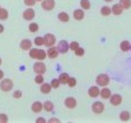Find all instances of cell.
<instances>
[{"instance_id": "obj_1", "label": "cell", "mask_w": 131, "mask_h": 123, "mask_svg": "<svg viewBox=\"0 0 131 123\" xmlns=\"http://www.w3.org/2000/svg\"><path fill=\"white\" fill-rule=\"evenodd\" d=\"M14 87V83L12 80L9 78H2L0 82V90L2 92H9L10 90H13Z\"/></svg>"}, {"instance_id": "obj_2", "label": "cell", "mask_w": 131, "mask_h": 123, "mask_svg": "<svg viewBox=\"0 0 131 123\" xmlns=\"http://www.w3.org/2000/svg\"><path fill=\"white\" fill-rule=\"evenodd\" d=\"M95 82H97V84L99 85V86H107V85L109 84V82H111V80H109L108 75H106V74H100V75L97 76Z\"/></svg>"}, {"instance_id": "obj_3", "label": "cell", "mask_w": 131, "mask_h": 123, "mask_svg": "<svg viewBox=\"0 0 131 123\" xmlns=\"http://www.w3.org/2000/svg\"><path fill=\"white\" fill-rule=\"evenodd\" d=\"M55 36L52 33H46L44 36V45H46L47 47H51V46H54L55 44Z\"/></svg>"}, {"instance_id": "obj_4", "label": "cell", "mask_w": 131, "mask_h": 123, "mask_svg": "<svg viewBox=\"0 0 131 123\" xmlns=\"http://www.w3.org/2000/svg\"><path fill=\"white\" fill-rule=\"evenodd\" d=\"M34 71L36 74H41V75H44V74L46 73V66L44 62L39 61V62H36V63L34 64Z\"/></svg>"}, {"instance_id": "obj_5", "label": "cell", "mask_w": 131, "mask_h": 123, "mask_svg": "<svg viewBox=\"0 0 131 123\" xmlns=\"http://www.w3.org/2000/svg\"><path fill=\"white\" fill-rule=\"evenodd\" d=\"M58 51L61 54H66V53L69 51V44L67 40H60L58 44Z\"/></svg>"}, {"instance_id": "obj_6", "label": "cell", "mask_w": 131, "mask_h": 123, "mask_svg": "<svg viewBox=\"0 0 131 123\" xmlns=\"http://www.w3.org/2000/svg\"><path fill=\"white\" fill-rule=\"evenodd\" d=\"M104 110H105V105L101 101H95L92 105V112L95 113V114H101Z\"/></svg>"}, {"instance_id": "obj_7", "label": "cell", "mask_w": 131, "mask_h": 123, "mask_svg": "<svg viewBox=\"0 0 131 123\" xmlns=\"http://www.w3.org/2000/svg\"><path fill=\"white\" fill-rule=\"evenodd\" d=\"M55 7V1L54 0H43L41 1V8L44 10H52Z\"/></svg>"}, {"instance_id": "obj_8", "label": "cell", "mask_w": 131, "mask_h": 123, "mask_svg": "<svg viewBox=\"0 0 131 123\" xmlns=\"http://www.w3.org/2000/svg\"><path fill=\"white\" fill-rule=\"evenodd\" d=\"M109 101H111V104L113 106H118L122 103V96H120V94H117V93L112 94V96L109 97Z\"/></svg>"}, {"instance_id": "obj_9", "label": "cell", "mask_w": 131, "mask_h": 123, "mask_svg": "<svg viewBox=\"0 0 131 123\" xmlns=\"http://www.w3.org/2000/svg\"><path fill=\"white\" fill-rule=\"evenodd\" d=\"M64 105H66V107L69 108V109H74L77 106V101H76V99L72 98V97H68L64 100Z\"/></svg>"}, {"instance_id": "obj_10", "label": "cell", "mask_w": 131, "mask_h": 123, "mask_svg": "<svg viewBox=\"0 0 131 123\" xmlns=\"http://www.w3.org/2000/svg\"><path fill=\"white\" fill-rule=\"evenodd\" d=\"M35 15H36V14H35V10L32 8H28V9H25V10L23 12V18L27 20V21L34 20Z\"/></svg>"}, {"instance_id": "obj_11", "label": "cell", "mask_w": 131, "mask_h": 123, "mask_svg": "<svg viewBox=\"0 0 131 123\" xmlns=\"http://www.w3.org/2000/svg\"><path fill=\"white\" fill-rule=\"evenodd\" d=\"M47 57L51 58V59H57L58 55H59V51H58V47H54V46H51L47 50Z\"/></svg>"}, {"instance_id": "obj_12", "label": "cell", "mask_w": 131, "mask_h": 123, "mask_svg": "<svg viewBox=\"0 0 131 123\" xmlns=\"http://www.w3.org/2000/svg\"><path fill=\"white\" fill-rule=\"evenodd\" d=\"M20 47H21V50H23V51L30 50V48L32 47V41L29 40V39H23L20 44Z\"/></svg>"}, {"instance_id": "obj_13", "label": "cell", "mask_w": 131, "mask_h": 123, "mask_svg": "<svg viewBox=\"0 0 131 123\" xmlns=\"http://www.w3.org/2000/svg\"><path fill=\"white\" fill-rule=\"evenodd\" d=\"M72 16H74L75 20L82 21L84 17H85V14H84L83 9H76V10H74V13H72Z\"/></svg>"}, {"instance_id": "obj_14", "label": "cell", "mask_w": 131, "mask_h": 123, "mask_svg": "<svg viewBox=\"0 0 131 123\" xmlns=\"http://www.w3.org/2000/svg\"><path fill=\"white\" fill-rule=\"evenodd\" d=\"M99 96L101 97L102 99H109V97L112 96V92H111V90H109L108 87L104 86L101 90H100V93H99Z\"/></svg>"}, {"instance_id": "obj_15", "label": "cell", "mask_w": 131, "mask_h": 123, "mask_svg": "<svg viewBox=\"0 0 131 123\" xmlns=\"http://www.w3.org/2000/svg\"><path fill=\"white\" fill-rule=\"evenodd\" d=\"M31 110L34 113H40L43 110V104L40 101H35L31 105Z\"/></svg>"}, {"instance_id": "obj_16", "label": "cell", "mask_w": 131, "mask_h": 123, "mask_svg": "<svg viewBox=\"0 0 131 123\" xmlns=\"http://www.w3.org/2000/svg\"><path fill=\"white\" fill-rule=\"evenodd\" d=\"M99 93H100V90L98 86H91L90 89H89V96H90L91 98H97V97H99Z\"/></svg>"}, {"instance_id": "obj_17", "label": "cell", "mask_w": 131, "mask_h": 123, "mask_svg": "<svg viewBox=\"0 0 131 123\" xmlns=\"http://www.w3.org/2000/svg\"><path fill=\"white\" fill-rule=\"evenodd\" d=\"M112 13L114 15H121L123 13V8L120 4H115L113 7H112Z\"/></svg>"}, {"instance_id": "obj_18", "label": "cell", "mask_w": 131, "mask_h": 123, "mask_svg": "<svg viewBox=\"0 0 131 123\" xmlns=\"http://www.w3.org/2000/svg\"><path fill=\"white\" fill-rule=\"evenodd\" d=\"M41 86H40V92L44 94H47L51 92V90H52V86H51V84H48V83H41Z\"/></svg>"}, {"instance_id": "obj_19", "label": "cell", "mask_w": 131, "mask_h": 123, "mask_svg": "<svg viewBox=\"0 0 131 123\" xmlns=\"http://www.w3.org/2000/svg\"><path fill=\"white\" fill-rule=\"evenodd\" d=\"M43 109H45L46 112H52L54 109V105H53L52 101H45L43 104Z\"/></svg>"}, {"instance_id": "obj_20", "label": "cell", "mask_w": 131, "mask_h": 123, "mask_svg": "<svg viewBox=\"0 0 131 123\" xmlns=\"http://www.w3.org/2000/svg\"><path fill=\"white\" fill-rule=\"evenodd\" d=\"M130 119H131V114L128 112V110H123V112L120 114V120L121 121L125 122V121H129Z\"/></svg>"}, {"instance_id": "obj_21", "label": "cell", "mask_w": 131, "mask_h": 123, "mask_svg": "<svg viewBox=\"0 0 131 123\" xmlns=\"http://www.w3.org/2000/svg\"><path fill=\"white\" fill-rule=\"evenodd\" d=\"M58 18H59L61 22L67 23L68 21H69V15H68L67 13H64V12H61V13H59V15H58Z\"/></svg>"}, {"instance_id": "obj_22", "label": "cell", "mask_w": 131, "mask_h": 123, "mask_svg": "<svg viewBox=\"0 0 131 123\" xmlns=\"http://www.w3.org/2000/svg\"><path fill=\"white\" fill-rule=\"evenodd\" d=\"M120 47H121V50H122L123 52H128V51H130V43L128 40L121 41Z\"/></svg>"}, {"instance_id": "obj_23", "label": "cell", "mask_w": 131, "mask_h": 123, "mask_svg": "<svg viewBox=\"0 0 131 123\" xmlns=\"http://www.w3.org/2000/svg\"><path fill=\"white\" fill-rule=\"evenodd\" d=\"M100 13H101L102 16H108V15H111V13H112V8L108 6H104L100 9Z\"/></svg>"}, {"instance_id": "obj_24", "label": "cell", "mask_w": 131, "mask_h": 123, "mask_svg": "<svg viewBox=\"0 0 131 123\" xmlns=\"http://www.w3.org/2000/svg\"><path fill=\"white\" fill-rule=\"evenodd\" d=\"M46 52L44 50H40V48H38V54H37V58L36 60H39V61H43V60L46 59Z\"/></svg>"}, {"instance_id": "obj_25", "label": "cell", "mask_w": 131, "mask_h": 123, "mask_svg": "<svg viewBox=\"0 0 131 123\" xmlns=\"http://www.w3.org/2000/svg\"><path fill=\"white\" fill-rule=\"evenodd\" d=\"M69 77H70V76L68 75L67 73L61 74V75H60V77H59L60 84H67V83H68V80H69Z\"/></svg>"}, {"instance_id": "obj_26", "label": "cell", "mask_w": 131, "mask_h": 123, "mask_svg": "<svg viewBox=\"0 0 131 123\" xmlns=\"http://www.w3.org/2000/svg\"><path fill=\"white\" fill-rule=\"evenodd\" d=\"M118 4L122 6L123 9H129L131 8V0H120Z\"/></svg>"}, {"instance_id": "obj_27", "label": "cell", "mask_w": 131, "mask_h": 123, "mask_svg": "<svg viewBox=\"0 0 131 123\" xmlns=\"http://www.w3.org/2000/svg\"><path fill=\"white\" fill-rule=\"evenodd\" d=\"M81 7L83 10H86V9H90L91 8V4L89 0H81Z\"/></svg>"}, {"instance_id": "obj_28", "label": "cell", "mask_w": 131, "mask_h": 123, "mask_svg": "<svg viewBox=\"0 0 131 123\" xmlns=\"http://www.w3.org/2000/svg\"><path fill=\"white\" fill-rule=\"evenodd\" d=\"M8 18V10L5 8H0V20L5 21Z\"/></svg>"}, {"instance_id": "obj_29", "label": "cell", "mask_w": 131, "mask_h": 123, "mask_svg": "<svg viewBox=\"0 0 131 123\" xmlns=\"http://www.w3.org/2000/svg\"><path fill=\"white\" fill-rule=\"evenodd\" d=\"M38 30H39V25L37 24V23L32 22V23L29 24V31L30 32H37Z\"/></svg>"}, {"instance_id": "obj_30", "label": "cell", "mask_w": 131, "mask_h": 123, "mask_svg": "<svg viewBox=\"0 0 131 123\" xmlns=\"http://www.w3.org/2000/svg\"><path fill=\"white\" fill-rule=\"evenodd\" d=\"M34 43L36 46H43L44 45V37H36Z\"/></svg>"}, {"instance_id": "obj_31", "label": "cell", "mask_w": 131, "mask_h": 123, "mask_svg": "<svg viewBox=\"0 0 131 123\" xmlns=\"http://www.w3.org/2000/svg\"><path fill=\"white\" fill-rule=\"evenodd\" d=\"M37 54H38V48H30L29 50V55L32 59H36Z\"/></svg>"}, {"instance_id": "obj_32", "label": "cell", "mask_w": 131, "mask_h": 123, "mask_svg": "<svg viewBox=\"0 0 131 123\" xmlns=\"http://www.w3.org/2000/svg\"><path fill=\"white\" fill-rule=\"evenodd\" d=\"M51 86H52V89H58V87L60 86L59 78H54V80H52V82H51Z\"/></svg>"}, {"instance_id": "obj_33", "label": "cell", "mask_w": 131, "mask_h": 123, "mask_svg": "<svg viewBox=\"0 0 131 123\" xmlns=\"http://www.w3.org/2000/svg\"><path fill=\"white\" fill-rule=\"evenodd\" d=\"M78 47H79V44L77 43V41H71V43L69 44V50H71L72 52H75Z\"/></svg>"}, {"instance_id": "obj_34", "label": "cell", "mask_w": 131, "mask_h": 123, "mask_svg": "<svg viewBox=\"0 0 131 123\" xmlns=\"http://www.w3.org/2000/svg\"><path fill=\"white\" fill-rule=\"evenodd\" d=\"M35 82H36L37 84H41V83H44V76L41 75V74H37V76L35 77Z\"/></svg>"}, {"instance_id": "obj_35", "label": "cell", "mask_w": 131, "mask_h": 123, "mask_svg": "<svg viewBox=\"0 0 131 123\" xmlns=\"http://www.w3.org/2000/svg\"><path fill=\"white\" fill-rule=\"evenodd\" d=\"M76 83H77L76 78H74V77H69V80H68V83H67V84L69 85L70 87H75V86H76Z\"/></svg>"}, {"instance_id": "obj_36", "label": "cell", "mask_w": 131, "mask_h": 123, "mask_svg": "<svg viewBox=\"0 0 131 123\" xmlns=\"http://www.w3.org/2000/svg\"><path fill=\"white\" fill-rule=\"evenodd\" d=\"M75 54H76L77 57H83V55L85 54V51H84V48H82L81 46H79V47L75 51Z\"/></svg>"}, {"instance_id": "obj_37", "label": "cell", "mask_w": 131, "mask_h": 123, "mask_svg": "<svg viewBox=\"0 0 131 123\" xmlns=\"http://www.w3.org/2000/svg\"><path fill=\"white\" fill-rule=\"evenodd\" d=\"M7 122H8V116H7V114L1 113V114H0V123H7Z\"/></svg>"}, {"instance_id": "obj_38", "label": "cell", "mask_w": 131, "mask_h": 123, "mask_svg": "<svg viewBox=\"0 0 131 123\" xmlns=\"http://www.w3.org/2000/svg\"><path fill=\"white\" fill-rule=\"evenodd\" d=\"M24 5H27V6H29V7H32L36 5V0H24Z\"/></svg>"}, {"instance_id": "obj_39", "label": "cell", "mask_w": 131, "mask_h": 123, "mask_svg": "<svg viewBox=\"0 0 131 123\" xmlns=\"http://www.w3.org/2000/svg\"><path fill=\"white\" fill-rule=\"evenodd\" d=\"M13 97H14L15 99H20L21 97H22V92L18 91V90H17V91H15V92L13 93Z\"/></svg>"}, {"instance_id": "obj_40", "label": "cell", "mask_w": 131, "mask_h": 123, "mask_svg": "<svg viewBox=\"0 0 131 123\" xmlns=\"http://www.w3.org/2000/svg\"><path fill=\"white\" fill-rule=\"evenodd\" d=\"M48 122H50V123H60V120L59 119H55V117H52V119H50V120H48Z\"/></svg>"}, {"instance_id": "obj_41", "label": "cell", "mask_w": 131, "mask_h": 123, "mask_svg": "<svg viewBox=\"0 0 131 123\" xmlns=\"http://www.w3.org/2000/svg\"><path fill=\"white\" fill-rule=\"evenodd\" d=\"M36 122L37 123H46V120L44 119V117H39V119L36 120Z\"/></svg>"}, {"instance_id": "obj_42", "label": "cell", "mask_w": 131, "mask_h": 123, "mask_svg": "<svg viewBox=\"0 0 131 123\" xmlns=\"http://www.w3.org/2000/svg\"><path fill=\"white\" fill-rule=\"evenodd\" d=\"M4 77H5V74H4V71H2V70H0V81H1Z\"/></svg>"}, {"instance_id": "obj_43", "label": "cell", "mask_w": 131, "mask_h": 123, "mask_svg": "<svg viewBox=\"0 0 131 123\" xmlns=\"http://www.w3.org/2000/svg\"><path fill=\"white\" fill-rule=\"evenodd\" d=\"M4 30H5L4 25H2V24H0V33H2V32H4Z\"/></svg>"}, {"instance_id": "obj_44", "label": "cell", "mask_w": 131, "mask_h": 123, "mask_svg": "<svg viewBox=\"0 0 131 123\" xmlns=\"http://www.w3.org/2000/svg\"><path fill=\"white\" fill-rule=\"evenodd\" d=\"M106 2H111V1H113V0H105Z\"/></svg>"}, {"instance_id": "obj_45", "label": "cell", "mask_w": 131, "mask_h": 123, "mask_svg": "<svg viewBox=\"0 0 131 123\" xmlns=\"http://www.w3.org/2000/svg\"><path fill=\"white\" fill-rule=\"evenodd\" d=\"M1 63H2V60H1V58H0V66H1Z\"/></svg>"}, {"instance_id": "obj_46", "label": "cell", "mask_w": 131, "mask_h": 123, "mask_svg": "<svg viewBox=\"0 0 131 123\" xmlns=\"http://www.w3.org/2000/svg\"><path fill=\"white\" fill-rule=\"evenodd\" d=\"M36 1H43V0H36Z\"/></svg>"}, {"instance_id": "obj_47", "label": "cell", "mask_w": 131, "mask_h": 123, "mask_svg": "<svg viewBox=\"0 0 131 123\" xmlns=\"http://www.w3.org/2000/svg\"><path fill=\"white\" fill-rule=\"evenodd\" d=\"M130 51H131V44H130Z\"/></svg>"}, {"instance_id": "obj_48", "label": "cell", "mask_w": 131, "mask_h": 123, "mask_svg": "<svg viewBox=\"0 0 131 123\" xmlns=\"http://www.w3.org/2000/svg\"><path fill=\"white\" fill-rule=\"evenodd\" d=\"M0 8H1V7H0Z\"/></svg>"}]
</instances>
